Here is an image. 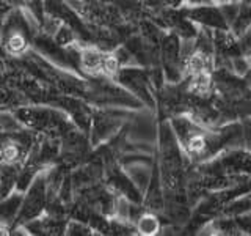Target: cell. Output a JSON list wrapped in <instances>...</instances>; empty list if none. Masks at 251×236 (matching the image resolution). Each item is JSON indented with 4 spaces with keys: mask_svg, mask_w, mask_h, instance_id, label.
Here are the masks:
<instances>
[{
    "mask_svg": "<svg viewBox=\"0 0 251 236\" xmlns=\"http://www.w3.org/2000/svg\"><path fill=\"white\" fill-rule=\"evenodd\" d=\"M82 65L88 71H98L102 69V61H104V55L96 49H85L80 55Z\"/></svg>",
    "mask_w": 251,
    "mask_h": 236,
    "instance_id": "obj_3",
    "label": "cell"
},
{
    "mask_svg": "<svg viewBox=\"0 0 251 236\" xmlns=\"http://www.w3.org/2000/svg\"><path fill=\"white\" fill-rule=\"evenodd\" d=\"M3 47L5 51L10 54V55H14V57H18V55H24L28 49V41L27 38L24 36L22 31L19 30H13L10 35L6 36L5 43H3Z\"/></svg>",
    "mask_w": 251,
    "mask_h": 236,
    "instance_id": "obj_1",
    "label": "cell"
},
{
    "mask_svg": "<svg viewBox=\"0 0 251 236\" xmlns=\"http://www.w3.org/2000/svg\"><path fill=\"white\" fill-rule=\"evenodd\" d=\"M22 154H24V148L18 144V142L10 140L5 142L2 145V165H16L18 162L22 161Z\"/></svg>",
    "mask_w": 251,
    "mask_h": 236,
    "instance_id": "obj_2",
    "label": "cell"
}]
</instances>
